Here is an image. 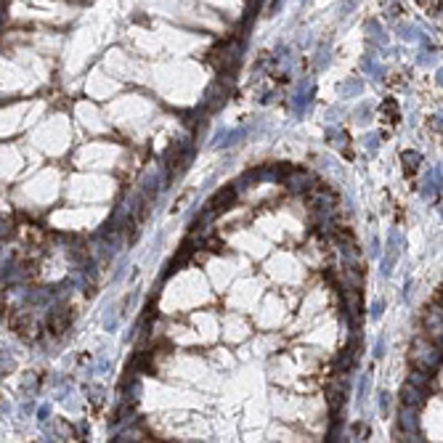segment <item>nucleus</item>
Instances as JSON below:
<instances>
[{"label":"nucleus","mask_w":443,"mask_h":443,"mask_svg":"<svg viewBox=\"0 0 443 443\" xmlns=\"http://www.w3.org/2000/svg\"><path fill=\"white\" fill-rule=\"evenodd\" d=\"M409 358H412V364L419 372H433L435 366L441 364V358H443V353H441V348L435 345L433 340H427V337H419V340H414V345H412V353H409Z\"/></svg>","instance_id":"1"},{"label":"nucleus","mask_w":443,"mask_h":443,"mask_svg":"<svg viewBox=\"0 0 443 443\" xmlns=\"http://www.w3.org/2000/svg\"><path fill=\"white\" fill-rule=\"evenodd\" d=\"M425 324H427V329L433 332V335H441V329H443V308H438V305L427 308V313H425Z\"/></svg>","instance_id":"2"},{"label":"nucleus","mask_w":443,"mask_h":443,"mask_svg":"<svg viewBox=\"0 0 443 443\" xmlns=\"http://www.w3.org/2000/svg\"><path fill=\"white\" fill-rule=\"evenodd\" d=\"M67 327H69V313L67 311H56V313L51 316V332H53V335H61Z\"/></svg>","instance_id":"3"},{"label":"nucleus","mask_w":443,"mask_h":443,"mask_svg":"<svg viewBox=\"0 0 443 443\" xmlns=\"http://www.w3.org/2000/svg\"><path fill=\"white\" fill-rule=\"evenodd\" d=\"M231 199H234V188H223V191H220L218 197L212 199V210H218V212L226 210V207H229L226 202H231Z\"/></svg>","instance_id":"4"},{"label":"nucleus","mask_w":443,"mask_h":443,"mask_svg":"<svg viewBox=\"0 0 443 443\" xmlns=\"http://www.w3.org/2000/svg\"><path fill=\"white\" fill-rule=\"evenodd\" d=\"M403 403H412V406L422 403V395H419V390H417L414 385H406V388H403Z\"/></svg>","instance_id":"5"}]
</instances>
